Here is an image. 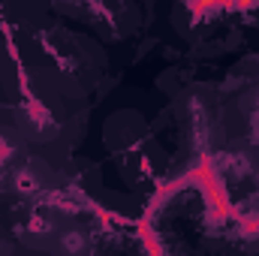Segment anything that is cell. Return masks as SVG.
Instances as JSON below:
<instances>
[{"mask_svg":"<svg viewBox=\"0 0 259 256\" xmlns=\"http://www.w3.org/2000/svg\"><path fill=\"white\" fill-rule=\"evenodd\" d=\"M61 250L69 256H75L78 250H84V235L81 232H66L64 238H61Z\"/></svg>","mask_w":259,"mask_h":256,"instance_id":"obj_1","label":"cell"}]
</instances>
